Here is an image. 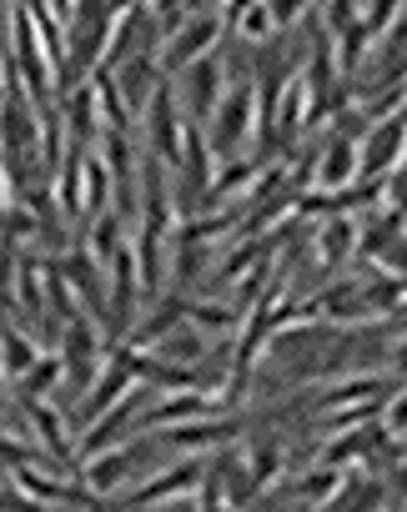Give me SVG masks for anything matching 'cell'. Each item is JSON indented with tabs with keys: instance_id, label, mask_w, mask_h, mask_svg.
Segmentation results:
<instances>
[{
	"instance_id": "cell-1",
	"label": "cell",
	"mask_w": 407,
	"mask_h": 512,
	"mask_svg": "<svg viewBox=\"0 0 407 512\" xmlns=\"http://www.w3.org/2000/svg\"><path fill=\"white\" fill-rule=\"evenodd\" d=\"M207 141H212V156L217 161L252 156V146H257V81L252 76H242V81L227 86L217 116L207 121Z\"/></svg>"
},
{
	"instance_id": "cell-2",
	"label": "cell",
	"mask_w": 407,
	"mask_h": 512,
	"mask_svg": "<svg viewBox=\"0 0 407 512\" xmlns=\"http://www.w3.org/2000/svg\"><path fill=\"white\" fill-rule=\"evenodd\" d=\"M222 41H227V16L222 11H191V21L161 46V76H181L186 66H196V61H207V56H217L222 51Z\"/></svg>"
},
{
	"instance_id": "cell-3",
	"label": "cell",
	"mask_w": 407,
	"mask_h": 512,
	"mask_svg": "<svg viewBox=\"0 0 407 512\" xmlns=\"http://www.w3.org/2000/svg\"><path fill=\"white\" fill-rule=\"evenodd\" d=\"M141 136H146V156L176 166L181 161V131H186V116H181V96H176V81L161 76V86L151 91L146 111H141Z\"/></svg>"
},
{
	"instance_id": "cell-4",
	"label": "cell",
	"mask_w": 407,
	"mask_h": 512,
	"mask_svg": "<svg viewBox=\"0 0 407 512\" xmlns=\"http://www.w3.org/2000/svg\"><path fill=\"white\" fill-rule=\"evenodd\" d=\"M61 367H66V382L71 387H81V397L91 392V382L101 377V367H106V357H111V347H106V337H101V327L81 312L76 322H66L61 327Z\"/></svg>"
},
{
	"instance_id": "cell-5",
	"label": "cell",
	"mask_w": 407,
	"mask_h": 512,
	"mask_svg": "<svg viewBox=\"0 0 407 512\" xmlns=\"http://www.w3.org/2000/svg\"><path fill=\"white\" fill-rule=\"evenodd\" d=\"M141 387V352L136 347H111V357H106V367H101V377L91 382V392L81 397V422L91 427L96 417H106L116 402H126L131 392Z\"/></svg>"
},
{
	"instance_id": "cell-6",
	"label": "cell",
	"mask_w": 407,
	"mask_h": 512,
	"mask_svg": "<svg viewBox=\"0 0 407 512\" xmlns=\"http://www.w3.org/2000/svg\"><path fill=\"white\" fill-rule=\"evenodd\" d=\"M227 56L217 51V56H207V61H196V66H186L181 71V81H176V96H181V116L186 121H196V126H207L212 116H217V106H222V96H227Z\"/></svg>"
},
{
	"instance_id": "cell-7",
	"label": "cell",
	"mask_w": 407,
	"mask_h": 512,
	"mask_svg": "<svg viewBox=\"0 0 407 512\" xmlns=\"http://www.w3.org/2000/svg\"><path fill=\"white\" fill-rule=\"evenodd\" d=\"M201 477H207V467H201L196 457H181V462H171V467H156L141 487L121 492L111 507H116V512H141V507H156V502H181L186 492L201 487Z\"/></svg>"
},
{
	"instance_id": "cell-8",
	"label": "cell",
	"mask_w": 407,
	"mask_h": 512,
	"mask_svg": "<svg viewBox=\"0 0 407 512\" xmlns=\"http://www.w3.org/2000/svg\"><path fill=\"white\" fill-rule=\"evenodd\" d=\"M362 181V141H347V136H327L317 146V176H312V191L322 196H342Z\"/></svg>"
},
{
	"instance_id": "cell-9",
	"label": "cell",
	"mask_w": 407,
	"mask_h": 512,
	"mask_svg": "<svg viewBox=\"0 0 407 512\" xmlns=\"http://www.w3.org/2000/svg\"><path fill=\"white\" fill-rule=\"evenodd\" d=\"M176 166H181V201H186L181 216H191V211H196L191 201L207 196V186H212V176H217V156H212L207 126L186 121V131H181V161H176Z\"/></svg>"
},
{
	"instance_id": "cell-10",
	"label": "cell",
	"mask_w": 407,
	"mask_h": 512,
	"mask_svg": "<svg viewBox=\"0 0 407 512\" xmlns=\"http://www.w3.org/2000/svg\"><path fill=\"white\" fill-rule=\"evenodd\" d=\"M141 452H146V437H131V442H121V447H106V452L86 457V462H81L86 492H91V497H116V487H126V477L136 472Z\"/></svg>"
},
{
	"instance_id": "cell-11",
	"label": "cell",
	"mask_w": 407,
	"mask_h": 512,
	"mask_svg": "<svg viewBox=\"0 0 407 512\" xmlns=\"http://www.w3.org/2000/svg\"><path fill=\"white\" fill-rule=\"evenodd\" d=\"M21 402V412H26V422H31V437H36V447L71 477V472H81V462L71 457V432H66V417H61V407H51V402H36V397H16Z\"/></svg>"
},
{
	"instance_id": "cell-12",
	"label": "cell",
	"mask_w": 407,
	"mask_h": 512,
	"mask_svg": "<svg viewBox=\"0 0 407 512\" xmlns=\"http://www.w3.org/2000/svg\"><path fill=\"white\" fill-rule=\"evenodd\" d=\"M357 231H362V221L357 216H347V211H337V216H327L322 226H317V267L327 272V277H337L352 256H357Z\"/></svg>"
},
{
	"instance_id": "cell-13",
	"label": "cell",
	"mask_w": 407,
	"mask_h": 512,
	"mask_svg": "<svg viewBox=\"0 0 407 512\" xmlns=\"http://www.w3.org/2000/svg\"><path fill=\"white\" fill-rule=\"evenodd\" d=\"M61 116H66V136H71V146L96 151V141H101V101H96V81L66 91Z\"/></svg>"
},
{
	"instance_id": "cell-14",
	"label": "cell",
	"mask_w": 407,
	"mask_h": 512,
	"mask_svg": "<svg viewBox=\"0 0 407 512\" xmlns=\"http://www.w3.org/2000/svg\"><path fill=\"white\" fill-rule=\"evenodd\" d=\"M237 432H242V417H207V422L171 427L166 442H171V447H191V452H207V447H227V442H237Z\"/></svg>"
},
{
	"instance_id": "cell-15",
	"label": "cell",
	"mask_w": 407,
	"mask_h": 512,
	"mask_svg": "<svg viewBox=\"0 0 407 512\" xmlns=\"http://www.w3.org/2000/svg\"><path fill=\"white\" fill-rule=\"evenodd\" d=\"M41 362V347H36V337L26 332V327H16V322H0V372H6V382L16 387L31 367Z\"/></svg>"
},
{
	"instance_id": "cell-16",
	"label": "cell",
	"mask_w": 407,
	"mask_h": 512,
	"mask_svg": "<svg viewBox=\"0 0 407 512\" xmlns=\"http://www.w3.org/2000/svg\"><path fill=\"white\" fill-rule=\"evenodd\" d=\"M111 211V171L96 151H86V171H81V231Z\"/></svg>"
},
{
	"instance_id": "cell-17",
	"label": "cell",
	"mask_w": 407,
	"mask_h": 512,
	"mask_svg": "<svg viewBox=\"0 0 407 512\" xmlns=\"http://www.w3.org/2000/svg\"><path fill=\"white\" fill-rule=\"evenodd\" d=\"M322 512H387V487L377 482V477H352L347 472V482H342V492L322 507Z\"/></svg>"
},
{
	"instance_id": "cell-18",
	"label": "cell",
	"mask_w": 407,
	"mask_h": 512,
	"mask_svg": "<svg viewBox=\"0 0 407 512\" xmlns=\"http://www.w3.org/2000/svg\"><path fill=\"white\" fill-rule=\"evenodd\" d=\"M81 236H86V251L96 256V262H101V267H111V256L126 246V221H121L116 211H106V216H96Z\"/></svg>"
},
{
	"instance_id": "cell-19",
	"label": "cell",
	"mask_w": 407,
	"mask_h": 512,
	"mask_svg": "<svg viewBox=\"0 0 407 512\" xmlns=\"http://www.w3.org/2000/svg\"><path fill=\"white\" fill-rule=\"evenodd\" d=\"M201 352H207V342H201V332H196L191 322L176 327V332H166V337L151 347V357H161V362H171V367H196Z\"/></svg>"
},
{
	"instance_id": "cell-20",
	"label": "cell",
	"mask_w": 407,
	"mask_h": 512,
	"mask_svg": "<svg viewBox=\"0 0 407 512\" xmlns=\"http://www.w3.org/2000/svg\"><path fill=\"white\" fill-rule=\"evenodd\" d=\"M342 482H347V472H337V467H327V462H317L312 472H302L297 477V497L312 507V512H322L337 492H342Z\"/></svg>"
},
{
	"instance_id": "cell-21",
	"label": "cell",
	"mask_w": 407,
	"mask_h": 512,
	"mask_svg": "<svg viewBox=\"0 0 407 512\" xmlns=\"http://www.w3.org/2000/svg\"><path fill=\"white\" fill-rule=\"evenodd\" d=\"M61 382H66V367H61V357H56V352H51V357L41 352V362H36V367H31V372H26L21 382H16V397H36V402H51V392H56Z\"/></svg>"
},
{
	"instance_id": "cell-22",
	"label": "cell",
	"mask_w": 407,
	"mask_h": 512,
	"mask_svg": "<svg viewBox=\"0 0 407 512\" xmlns=\"http://www.w3.org/2000/svg\"><path fill=\"white\" fill-rule=\"evenodd\" d=\"M287 467V452H282V442H257V447H247V477H252V492H262V487H272V477Z\"/></svg>"
},
{
	"instance_id": "cell-23",
	"label": "cell",
	"mask_w": 407,
	"mask_h": 512,
	"mask_svg": "<svg viewBox=\"0 0 407 512\" xmlns=\"http://www.w3.org/2000/svg\"><path fill=\"white\" fill-rule=\"evenodd\" d=\"M186 322L196 332H242V307H222V302H191Z\"/></svg>"
},
{
	"instance_id": "cell-24",
	"label": "cell",
	"mask_w": 407,
	"mask_h": 512,
	"mask_svg": "<svg viewBox=\"0 0 407 512\" xmlns=\"http://www.w3.org/2000/svg\"><path fill=\"white\" fill-rule=\"evenodd\" d=\"M232 36H242L247 46H272V41H277L272 6H242V11H237V26H232Z\"/></svg>"
},
{
	"instance_id": "cell-25",
	"label": "cell",
	"mask_w": 407,
	"mask_h": 512,
	"mask_svg": "<svg viewBox=\"0 0 407 512\" xmlns=\"http://www.w3.org/2000/svg\"><path fill=\"white\" fill-rule=\"evenodd\" d=\"M357 16H362V11L352 6V0H327V6L317 11V21H322V31H327V36L352 31V26H357Z\"/></svg>"
},
{
	"instance_id": "cell-26",
	"label": "cell",
	"mask_w": 407,
	"mask_h": 512,
	"mask_svg": "<svg viewBox=\"0 0 407 512\" xmlns=\"http://www.w3.org/2000/svg\"><path fill=\"white\" fill-rule=\"evenodd\" d=\"M191 512H237L232 502H227V492H222V482L207 472L201 477V487H196V502H191Z\"/></svg>"
},
{
	"instance_id": "cell-27",
	"label": "cell",
	"mask_w": 407,
	"mask_h": 512,
	"mask_svg": "<svg viewBox=\"0 0 407 512\" xmlns=\"http://www.w3.org/2000/svg\"><path fill=\"white\" fill-rule=\"evenodd\" d=\"M382 432L387 437H407V387H392V397L382 407Z\"/></svg>"
},
{
	"instance_id": "cell-28",
	"label": "cell",
	"mask_w": 407,
	"mask_h": 512,
	"mask_svg": "<svg viewBox=\"0 0 407 512\" xmlns=\"http://www.w3.org/2000/svg\"><path fill=\"white\" fill-rule=\"evenodd\" d=\"M382 206L397 211V216L407 221V166H397V171L387 176V186H382Z\"/></svg>"
},
{
	"instance_id": "cell-29",
	"label": "cell",
	"mask_w": 407,
	"mask_h": 512,
	"mask_svg": "<svg viewBox=\"0 0 407 512\" xmlns=\"http://www.w3.org/2000/svg\"><path fill=\"white\" fill-rule=\"evenodd\" d=\"M387 367H392V377H397V382L407 387V337L387 347Z\"/></svg>"
},
{
	"instance_id": "cell-30",
	"label": "cell",
	"mask_w": 407,
	"mask_h": 512,
	"mask_svg": "<svg viewBox=\"0 0 407 512\" xmlns=\"http://www.w3.org/2000/svg\"><path fill=\"white\" fill-rule=\"evenodd\" d=\"M16 206V186H11V176H6V166H0V221H6V211Z\"/></svg>"
},
{
	"instance_id": "cell-31",
	"label": "cell",
	"mask_w": 407,
	"mask_h": 512,
	"mask_svg": "<svg viewBox=\"0 0 407 512\" xmlns=\"http://www.w3.org/2000/svg\"><path fill=\"white\" fill-rule=\"evenodd\" d=\"M11 392H16V387L6 382V372H0V407H6V397H11Z\"/></svg>"
},
{
	"instance_id": "cell-32",
	"label": "cell",
	"mask_w": 407,
	"mask_h": 512,
	"mask_svg": "<svg viewBox=\"0 0 407 512\" xmlns=\"http://www.w3.org/2000/svg\"><path fill=\"white\" fill-rule=\"evenodd\" d=\"M26 512H41V507H26Z\"/></svg>"
},
{
	"instance_id": "cell-33",
	"label": "cell",
	"mask_w": 407,
	"mask_h": 512,
	"mask_svg": "<svg viewBox=\"0 0 407 512\" xmlns=\"http://www.w3.org/2000/svg\"><path fill=\"white\" fill-rule=\"evenodd\" d=\"M402 166H407V161H402Z\"/></svg>"
}]
</instances>
